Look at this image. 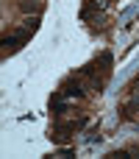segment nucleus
<instances>
[{"label":"nucleus","mask_w":139,"mask_h":159,"mask_svg":"<svg viewBox=\"0 0 139 159\" xmlns=\"http://www.w3.org/2000/svg\"><path fill=\"white\" fill-rule=\"evenodd\" d=\"M84 123H86L84 117H81V120H70V123H56L53 131H50V140H53V143H67L78 129H84Z\"/></svg>","instance_id":"1"},{"label":"nucleus","mask_w":139,"mask_h":159,"mask_svg":"<svg viewBox=\"0 0 139 159\" xmlns=\"http://www.w3.org/2000/svg\"><path fill=\"white\" fill-rule=\"evenodd\" d=\"M31 34H33V31H28V28L22 25V28H20V31L14 34V36H6V39H3V53H6V56L17 53V50H20V48H22V45L28 42V36H31Z\"/></svg>","instance_id":"2"},{"label":"nucleus","mask_w":139,"mask_h":159,"mask_svg":"<svg viewBox=\"0 0 139 159\" xmlns=\"http://www.w3.org/2000/svg\"><path fill=\"white\" fill-rule=\"evenodd\" d=\"M61 95H64V98H81V95H84V89H81L78 78H67V81L61 84Z\"/></svg>","instance_id":"3"},{"label":"nucleus","mask_w":139,"mask_h":159,"mask_svg":"<svg viewBox=\"0 0 139 159\" xmlns=\"http://www.w3.org/2000/svg\"><path fill=\"white\" fill-rule=\"evenodd\" d=\"M25 28H28V31H36V28H39V17H31V20H25Z\"/></svg>","instance_id":"4"}]
</instances>
